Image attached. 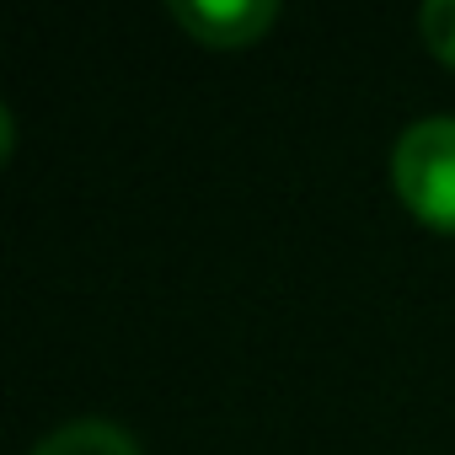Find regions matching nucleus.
Wrapping results in <instances>:
<instances>
[{"mask_svg": "<svg viewBox=\"0 0 455 455\" xmlns=\"http://www.w3.org/2000/svg\"><path fill=\"white\" fill-rule=\"evenodd\" d=\"M172 17L209 49H247L274 28L279 6L274 0H172Z\"/></svg>", "mask_w": 455, "mask_h": 455, "instance_id": "nucleus-2", "label": "nucleus"}, {"mask_svg": "<svg viewBox=\"0 0 455 455\" xmlns=\"http://www.w3.org/2000/svg\"><path fill=\"white\" fill-rule=\"evenodd\" d=\"M391 177L402 204L434 225V231H455V118H418L402 129L391 150Z\"/></svg>", "mask_w": 455, "mask_h": 455, "instance_id": "nucleus-1", "label": "nucleus"}, {"mask_svg": "<svg viewBox=\"0 0 455 455\" xmlns=\"http://www.w3.org/2000/svg\"><path fill=\"white\" fill-rule=\"evenodd\" d=\"M33 455H140V444L118 428V423H102V418H76L65 428H54Z\"/></svg>", "mask_w": 455, "mask_h": 455, "instance_id": "nucleus-3", "label": "nucleus"}, {"mask_svg": "<svg viewBox=\"0 0 455 455\" xmlns=\"http://www.w3.org/2000/svg\"><path fill=\"white\" fill-rule=\"evenodd\" d=\"M418 33H423L428 54L455 65V0H428V6L418 12Z\"/></svg>", "mask_w": 455, "mask_h": 455, "instance_id": "nucleus-4", "label": "nucleus"}]
</instances>
